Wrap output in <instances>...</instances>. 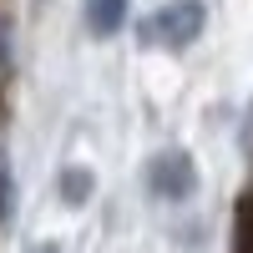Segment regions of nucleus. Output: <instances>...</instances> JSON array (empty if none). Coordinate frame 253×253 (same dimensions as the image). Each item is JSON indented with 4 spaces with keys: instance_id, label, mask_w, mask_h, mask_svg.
Instances as JSON below:
<instances>
[{
    "instance_id": "f257e3e1",
    "label": "nucleus",
    "mask_w": 253,
    "mask_h": 253,
    "mask_svg": "<svg viewBox=\"0 0 253 253\" xmlns=\"http://www.w3.org/2000/svg\"><path fill=\"white\" fill-rule=\"evenodd\" d=\"M208 26V5L203 0H167V5L142 26V41L147 46H167V51H182L193 46Z\"/></svg>"
},
{
    "instance_id": "f03ea898",
    "label": "nucleus",
    "mask_w": 253,
    "mask_h": 253,
    "mask_svg": "<svg viewBox=\"0 0 253 253\" xmlns=\"http://www.w3.org/2000/svg\"><path fill=\"white\" fill-rule=\"evenodd\" d=\"M147 193L162 203H187L198 193V162L182 152V147H167L147 162Z\"/></svg>"
},
{
    "instance_id": "7ed1b4c3",
    "label": "nucleus",
    "mask_w": 253,
    "mask_h": 253,
    "mask_svg": "<svg viewBox=\"0 0 253 253\" xmlns=\"http://www.w3.org/2000/svg\"><path fill=\"white\" fill-rule=\"evenodd\" d=\"M126 5L132 0H86V31L91 36H117L126 26Z\"/></svg>"
},
{
    "instance_id": "20e7f679",
    "label": "nucleus",
    "mask_w": 253,
    "mask_h": 253,
    "mask_svg": "<svg viewBox=\"0 0 253 253\" xmlns=\"http://www.w3.org/2000/svg\"><path fill=\"white\" fill-rule=\"evenodd\" d=\"M61 203L66 208H86L91 203V193H96V177H91V167H66V172H61Z\"/></svg>"
},
{
    "instance_id": "39448f33",
    "label": "nucleus",
    "mask_w": 253,
    "mask_h": 253,
    "mask_svg": "<svg viewBox=\"0 0 253 253\" xmlns=\"http://www.w3.org/2000/svg\"><path fill=\"white\" fill-rule=\"evenodd\" d=\"M10 203H15V182H10V167L0 162V228H5V218H10Z\"/></svg>"
},
{
    "instance_id": "423d86ee",
    "label": "nucleus",
    "mask_w": 253,
    "mask_h": 253,
    "mask_svg": "<svg viewBox=\"0 0 253 253\" xmlns=\"http://www.w3.org/2000/svg\"><path fill=\"white\" fill-rule=\"evenodd\" d=\"M5 56L10 51H5V20H0V66H5Z\"/></svg>"
},
{
    "instance_id": "0eeeda50",
    "label": "nucleus",
    "mask_w": 253,
    "mask_h": 253,
    "mask_svg": "<svg viewBox=\"0 0 253 253\" xmlns=\"http://www.w3.org/2000/svg\"><path fill=\"white\" fill-rule=\"evenodd\" d=\"M41 253H56V248H41Z\"/></svg>"
}]
</instances>
